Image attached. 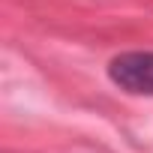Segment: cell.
<instances>
[{
  "label": "cell",
  "mask_w": 153,
  "mask_h": 153,
  "mask_svg": "<svg viewBox=\"0 0 153 153\" xmlns=\"http://www.w3.org/2000/svg\"><path fill=\"white\" fill-rule=\"evenodd\" d=\"M108 78L129 96H153V51H120L108 60Z\"/></svg>",
  "instance_id": "obj_1"
}]
</instances>
